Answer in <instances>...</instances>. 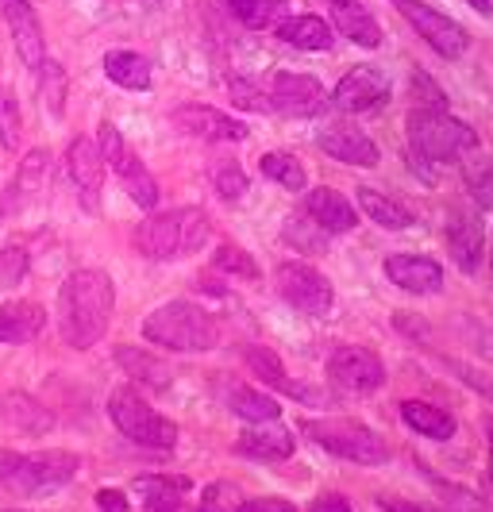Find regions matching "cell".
Masks as SVG:
<instances>
[{"mask_svg":"<svg viewBox=\"0 0 493 512\" xmlns=\"http://www.w3.org/2000/svg\"><path fill=\"white\" fill-rule=\"evenodd\" d=\"M116 285L104 270H78L58 289V332L74 351L97 347L112 324Z\"/></svg>","mask_w":493,"mask_h":512,"instance_id":"cell-1","label":"cell"},{"mask_svg":"<svg viewBox=\"0 0 493 512\" xmlns=\"http://www.w3.org/2000/svg\"><path fill=\"white\" fill-rule=\"evenodd\" d=\"M212 235V220L205 208H170V212H155L147 216L131 243L135 251L151 262H174V258L197 255Z\"/></svg>","mask_w":493,"mask_h":512,"instance_id":"cell-2","label":"cell"},{"mask_svg":"<svg viewBox=\"0 0 493 512\" xmlns=\"http://www.w3.org/2000/svg\"><path fill=\"white\" fill-rule=\"evenodd\" d=\"M409 151L413 162H428V166H443V162H459L470 151H478V135L470 124L455 120L443 108H413L409 120Z\"/></svg>","mask_w":493,"mask_h":512,"instance_id":"cell-3","label":"cell"},{"mask_svg":"<svg viewBox=\"0 0 493 512\" xmlns=\"http://www.w3.org/2000/svg\"><path fill=\"white\" fill-rule=\"evenodd\" d=\"M143 335L162 347V351H178V355H205L220 343V328L201 305L193 301H170L158 305L143 320Z\"/></svg>","mask_w":493,"mask_h":512,"instance_id":"cell-4","label":"cell"},{"mask_svg":"<svg viewBox=\"0 0 493 512\" xmlns=\"http://www.w3.org/2000/svg\"><path fill=\"white\" fill-rule=\"evenodd\" d=\"M108 416L120 428V436H128L131 443H139L147 451H174L178 447V424L151 409L131 385H120L108 397Z\"/></svg>","mask_w":493,"mask_h":512,"instance_id":"cell-5","label":"cell"},{"mask_svg":"<svg viewBox=\"0 0 493 512\" xmlns=\"http://www.w3.org/2000/svg\"><path fill=\"white\" fill-rule=\"evenodd\" d=\"M301 428H305V436L316 447H324L336 459L359 462V466H378V462L390 459L386 439L378 436L374 428L359 424V420H339V416L336 420H305Z\"/></svg>","mask_w":493,"mask_h":512,"instance_id":"cell-6","label":"cell"},{"mask_svg":"<svg viewBox=\"0 0 493 512\" xmlns=\"http://www.w3.org/2000/svg\"><path fill=\"white\" fill-rule=\"evenodd\" d=\"M81 459L74 451H39V455H24L16 474L4 482L8 493L20 497H39V493H54V489L70 486L78 478Z\"/></svg>","mask_w":493,"mask_h":512,"instance_id":"cell-7","label":"cell"},{"mask_svg":"<svg viewBox=\"0 0 493 512\" xmlns=\"http://www.w3.org/2000/svg\"><path fill=\"white\" fill-rule=\"evenodd\" d=\"M274 285H278V297L297 312H305V316H328L336 305L332 282L309 262H282L274 270Z\"/></svg>","mask_w":493,"mask_h":512,"instance_id":"cell-8","label":"cell"},{"mask_svg":"<svg viewBox=\"0 0 493 512\" xmlns=\"http://www.w3.org/2000/svg\"><path fill=\"white\" fill-rule=\"evenodd\" d=\"M393 8L413 24V31L440 54V58H463L470 47L467 31L455 24L451 16H443L436 8H428L424 0H393Z\"/></svg>","mask_w":493,"mask_h":512,"instance_id":"cell-9","label":"cell"},{"mask_svg":"<svg viewBox=\"0 0 493 512\" xmlns=\"http://www.w3.org/2000/svg\"><path fill=\"white\" fill-rule=\"evenodd\" d=\"M328 378L332 385H339L343 393H378L386 385V366L374 351L366 347H336L328 355Z\"/></svg>","mask_w":493,"mask_h":512,"instance_id":"cell-10","label":"cell"},{"mask_svg":"<svg viewBox=\"0 0 493 512\" xmlns=\"http://www.w3.org/2000/svg\"><path fill=\"white\" fill-rule=\"evenodd\" d=\"M170 124L189 135V139H208V143H239L247 139V124L212 104H178L170 112Z\"/></svg>","mask_w":493,"mask_h":512,"instance_id":"cell-11","label":"cell"},{"mask_svg":"<svg viewBox=\"0 0 493 512\" xmlns=\"http://www.w3.org/2000/svg\"><path fill=\"white\" fill-rule=\"evenodd\" d=\"M328 93L324 85L312 74H293V70H282L270 85V108L282 112V116H297V120H309V116H320L328 108Z\"/></svg>","mask_w":493,"mask_h":512,"instance_id":"cell-12","label":"cell"},{"mask_svg":"<svg viewBox=\"0 0 493 512\" xmlns=\"http://www.w3.org/2000/svg\"><path fill=\"white\" fill-rule=\"evenodd\" d=\"M390 77L378 66H355L339 77V85L332 89V108L339 112H374L390 101Z\"/></svg>","mask_w":493,"mask_h":512,"instance_id":"cell-13","label":"cell"},{"mask_svg":"<svg viewBox=\"0 0 493 512\" xmlns=\"http://www.w3.org/2000/svg\"><path fill=\"white\" fill-rule=\"evenodd\" d=\"M0 16H4L16 54L24 58L27 70H43L47 66V39H43V27H39L31 0H0Z\"/></svg>","mask_w":493,"mask_h":512,"instance_id":"cell-14","label":"cell"},{"mask_svg":"<svg viewBox=\"0 0 493 512\" xmlns=\"http://www.w3.org/2000/svg\"><path fill=\"white\" fill-rule=\"evenodd\" d=\"M66 174L78 189V201L85 205V212L101 208V189H104V158L97 151V143L89 135H78L66 151Z\"/></svg>","mask_w":493,"mask_h":512,"instance_id":"cell-15","label":"cell"},{"mask_svg":"<svg viewBox=\"0 0 493 512\" xmlns=\"http://www.w3.org/2000/svg\"><path fill=\"white\" fill-rule=\"evenodd\" d=\"M305 216H309L316 228L328 231V235H347V231L359 228V208L351 205L339 189H328V185L309 189V197H305Z\"/></svg>","mask_w":493,"mask_h":512,"instance_id":"cell-16","label":"cell"},{"mask_svg":"<svg viewBox=\"0 0 493 512\" xmlns=\"http://www.w3.org/2000/svg\"><path fill=\"white\" fill-rule=\"evenodd\" d=\"M443 239H447V251L455 258V266L463 274H474L482 266V224L470 216L467 208H451L447 212V228H443Z\"/></svg>","mask_w":493,"mask_h":512,"instance_id":"cell-17","label":"cell"},{"mask_svg":"<svg viewBox=\"0 0 493 512\" xmlns=\"http://www.w3.org/2000/svg\"><path fill=\"white\" fill-rule=\"evenodd\" d=\"M386 278L397 289L416 293V297H428V293H440L443 289L440 262L428 255H390L386 258Z\"/></svg>","mask_w":493,"mask_h":512,"instance_id":"cell-18","label":"cell"},{"mask_svg":"<svg viewBox=\"0 0 493 512\" xmlns=\"http://www.w3.org/2000/svg\"><path fill=\"white\" fill-rule=\"evenodd\" d=\"M320 151L332 154L336 162H347V166H378V143L366 135V131L351 128V124H332L316 135Z\"/></svg>","mask_w":493,"mask_h":512,"instance_id":"cell-19","label":"cell"},{"mask_svg":"<svg viewBox=\"0 0 493 512\" xmlns=\"http://www.w3.org/2000/svg\"><path fill=\"white\" fill-rule=\"evenodd\" d=\"M235 451L255 462H282L297 451V443H293V432L274 420V424H251L243 436L235 439Z\"/></svg>","mask_w":493,"mask_h":512,"instance_id":"cell-20","label":"cell"},{"mask_svg":"<svg viewBox=\"0 0 493 512\" xmlns=\"http://www.w3.org/2000/svg\"><path fill=\"white\" fill-rule=\"evenodd\" d=\"M0 420H4L8 432H20V436H47L54 428L51 409L39 405L31 393H20V389L4 393V401H0Z\"/></svg>","mask_w":493,"mask_h":512,"instance_id":"cell-21","label":"cell"},{"mask_svg":"<svg viewBox=\"0 0 493 512\" xmlns=\"http://www.w3.org/2000/svg\"><path fill=\"white\" fill-rule=\"evenodd\" d=\"M47 170H51V154L47 151H27L24 154V162H20L16 178H12L8 193H4L8 216H12V212H24V208L43 193V185H47Z\"/></svg>","mask_w":493,"mask_h":512,"instance_id":"cell-22","label":"cell"},{"mask_svg":"<svg viewBox=\"0 0 493 512\" xmlns=\"http://www.w3.org/2000/svg\"><path fill=\"white\" fill-rule=\"evenodd\" d=\"M328 12H332L336 27L351 43H359L366 51L382 47V27L370 16V8H366L363 0H328Z\"/></svg>","mask_w":493,"mask_h":512,"instance_id":"cell-23","label":"cell"},{"mask_svg":"<svg viewBox=\"0 0 493 512\" xmlns=\"http://www.w3.org/2000/svg\"><path fill=\"white\" fill-rule=\"evenodd\" d=\"M47 328V312L35 301H8L0 305V343H31Z\"/></svg>","mask_w":493,"mask_h":512,"instance_id":"cell-24","label":"cell"},{"mask_svg":"<svg viewBox=\"0 0 493 512\" xmlns=\"http://www.w3.org/2000/svg\"><path fill=\"white\" fill-rule=\"evenodd\" d=\"M278 39L297 47V51H328L332 47V27H328V20L309 16V12L305 16H286L278 24Z\"/></svg>","mask_w":493,"mask_h":512,"instance_id":"cell-25","label":"cell"},{"mask_svg":"<svg viewBox=\"0 0 493 512\" xmlns=\"http://www.w3.org/2000/svg\"><path fill=\"white\" fill-rule=\"evenodd\" d=\"M104 74L112 85L131 89V93L151 89V62L135 51H108L104 54Z\"/></svg>","mask_w":493,"mask_h":512,"instance_id":"cell-26","label":"cell"},{"mask_svg":"<svg viewBox=\"0 0 493 512\" xmlns=\"http://www.w3.org/2000/svg\"><path fill=\"white\" fill-rule=\"evenodd\" d=\"M401 420L424 439H451L455 436V416L428 401H401Z\"/></svg>","mask_w":493,"mask_h":512,"instance_id":"cell-27","label":"cell"},{"mask_svg":"<svg viewBox=\"0 0 493 512\" xmlns=\"http://www.w3.org/2000/svg\"><path fill=\"white\" fill-rule=\"evenodd\" d=\"M112 170H116V178H120V185H124V193H128L135 205L147 208V212L158 205V181L151 178V170L143 166V158H135V154L128 151Z\"/></svg>","mask_w":493,"mask_h":512,"instance_id":"cell-28","label":"cell"},{"mask_svg":"<svg viewBox=\"0 0 493 512\" xmlns=\"http://www.w3.org/2000/svg\"><path fill=\"white\" fill-rule=\"evenodd\" d=\"M116 362L128 370L131 382L147 385L155 393H166L170 389V370L162 366V359H155L151 351H139V347H116Z\"/></svg>","mask_w":493,"mask_h":512,"instance_id":"cell-29","label":"cell"},{"mask_svg":"<svg viewBox=\"0 0 493 512\" xmlns=\"http://www.w3.org/2000/svg\"><path fill=\"white\" fill-rule=\"evenodd\" d=\"M359 208H363L378 228H386V231H405V228H413V220H416L413 212L401 205L397 197H386V193H378V189H370V185L359 189Z\"/></svg>","mask_w":493,"mask_h":512,"instance_id":"cell-30","label":"cell"},{"mask_svg":"<svg viewBox=\"0 0 493 512\" xmlns=\"http://www.w3.org/2000/svg\"><path fill=\"white\" fill-rule=\"evenodd\" d=\"M185 489H189L185 478H162V474H151V478H139L135 482L143 512H182Z\"/></svg>","mask_w":493,"mask_h":512,"instance_id":"cell-31","label":"cell"},{"mask_svg":"<svg viewBox=\"0 0 493 512\" xmlns=\"http://www.w3.org/2000/svg\"><path fill=\"white\" fill-rule=\"evenodd\" d=\"M247 366L259 374L266 385H274V389H282V393H289V397H301V401H312L309 389H301V385L293 382L286 374V366H282V359L270 351V347H247Z\"/></svg>","mask_w":493,"mask_h":512,"instance_id":"cell-32","label":"cell"},{"mask_svg":"<svg viewBox=\"0 0 493 512\" xmlns=\"http://www.w3.org/2000/svg\"><path fill=\"white\" fill-rule=\"evenodd\" d=\"M228 409H232L239 420H247V424H274V420L282 416L278 401H274L270 393L247 389V385H235L232 393H228Z\"/></svg>","mask_w":493,"mask_h":512,"instance_id":"cell-33","label":"cell"},{"mask_svg":"<svg viewBox=\"0 0 493 512\" xmlns=\"http://www.w3.org/2000/svg\"><path fill=\"white\" fill-rule=\"evenodd\" d=\"M259 170H262V178L278 181V185L289 189V193H301V189L309 185V174H305L301 158L289 151H266L259 158Z\"/></svg>","mask_w":493,"mask_h":512,"instance_id":"cell-34","label":"cell"},{"mask_svg":"<svg viewBox=\"0 0 493 512\" xmlns=\"http://www.w3.org/2000/svg\"><path fill=\"white\" fill-rule=\"evenodd\" d=\"M289 0H228V8H232V16L239 20L243 27H270L282 12H286Z\"/></svg>","mask_w":493,"mask_h":512,"instance_id":"cell-35","label":"cell"},{"mask_svg":"<svg viewBox=\"0 0 493 512\" xmlns=\"http://www.w3.org/2000/svg\"><path fill=\"white\" fill-rule=\"evenodd\" d=\"M282 235H286L289 247H297V251H305V255H320V251L328 247V231L316 228L309 216H289Z\"/></svg>","mask_w":493,"mask_h":512,"instance_id":"cell-36","label":"cell"},{"mask_svg":"<svg viewBox=\"0 0 493 512\" xmlns=\"http://www.w3.org/2000/svg\"><path fill=\"white\" fill-rule=\"evenodd\" d=\"M216 270L235 274V278H247V282L259 278V262L247 255L243 247H235V243H220V247H216Z\"/></svg>","mask_w":493,"mask_h":512,"instance_id":"cell-37","label":"cell"},{"mask_svg":"<svg viewBox=\"0 0 493 512\" xmlns=\"http://www.w3.org/2000/svg\"><path fill=\"white\" fill-rule=\"evenodd\" d=\"M212 185H216V193H220L224 201H239V197H247V174L239 170V162H216V170H212Z\"/></svg>","mask_w":493,"mask_h":512,"instance_id":"cell-38","label":"cell"},{"mask_svg":"<svg viewBox=\"0 0 493 512\" xmlns=\"http://www.w3.org/2000/svg\"><path fill=\"white\" fill-rule=\"evenodd\" d=\"M39 74H43V104H47V112L58 120L62 116V104H66V74H62L58 62H47Z\"/></svg>","mask_w":493,"mask_h":512,"instance_id":"cell-39","label":"cell"},{"mask_svg":"<svg viewBox=\"0 0 493 512\" xmlns=\"http://www.w3.org/2000/svg\"><path fill=\"white\" fill-rule=\"evenodd\" d=\"M20 131H24V116H20V104L12 101L8 93H0V143L8 151L20 147Z\"/></svg>","mask_w":493,"mask_h":512,"instance_id":"cell-40","label":"cell"},{"mask_svg":"<svg viewBox=\"0 0 493 512\" xmlns=\"http://www.w3.org/2000/svg\"><path fill=\"white\" fill-rule=\"evenodd\" d=\"M27 278V251L24 247H0V293L16 289Z\"/></svg>","mask_w":493,"mask_h":512,"instance_id":"cell-41","label":"cell"},{"mask_svg":"<svg viewBox=\"0 0 493 512\" xmlns=\"http://www.w3.org/2000/svg\"><path fill=\"white\" fill-rule=\"evenodd\" d=\"M467 189L478 208H493V162L467 166Z\"/></svg>","mask_w":493,"mask_h":512,"instance_id":"cell-42","label":"cell"},{"mask_svg":"<svg viewBox=\"0 0 493 512\" xmlns=\"http://www.w3.org/2000/svg\"><path fill=\"white\" fill-rule=\"evenodd\" d=\"M243 505V497H239V489L232 482H212L205 489V497H201V509L197 512H235Z\"/></svg>","mask_w":493,"mask_h":512,"instance_id":"cell-43","label":"cell"},{"mask_svg":"<svg viewBox=\"0 0 493 512\" xmlns=\"http://www.w3.org/2000/svg\"><path fill=\"white\" fill-rule=\"evenodd\" d=\"M97 151H101L104 166H116L128 154V143H124V135H120L116 124H108V120L101 124V131H97Z\"/></svg>","mask_w":493,"mask_h":512,"instance_id":"cell-44","label":"cell"},{"mask_svg":"<svg viewBox=\"0 0 493 512\" xmlns=\"http://www.w3.org/2000/svg\"><path fill=\"white\" fill-rule=\"evenodd\" d=\"M413 97L416 108H443L447 104V97L432 85V77L424 74V70H413Z\"/></svg>","mask_w":493,"mask_h":512,"instance_id":"cell-45","label":"cell"},{"mask_svg":"<svg viewBox=\"0 0 493 512\" xmlns=\"http://www.w3.org/2000/svg\"><path fill=\"white\" fill-rule=\"evenodd\" d=\"M235 512H297V505L286 497H255V501H243Z\"/></svg>","mask_w":493,"mask_h":512,"instance_id":"cell-46","label":"cell"},{"mask_svg":"<svg viewBox=\"0 0 493 512\" xmlns=\"http://www.w3.org/2000/svg\"><path fill=\"white\" fill-rule=\"evenodd\" d=\"M378 505L386 512H451L443 505H420V501H401V497H378Z\"/></svg>","mask_w":493,"mask_h":512,"instance_id":"cell-47","label":"cell"},{"mask_svg":"<svg viewBox=\"0 0 493 512\" xmlns=\"http://www.w3.org/2000/svg\"><path fill=\"white\" fill-rule=\"evenodd\" d=\"M97 509L101 512H128V497L120 489H101L97 493Z\"/></svg>","mask_w":493,"mask_h":512,"instance_id":"cell-48","label":"cell"},{"mask_svg":"<svg viewBox=\"0 0 493 512\" xmlns=\"http://www.w3.org/2000/svg\"><path fill=\"white\" fill-rule=\"evenodd\" d=\"M309 512H351V501H347V497H339V493H324V497H316V501H312Z\"/></svg>","mask_w":493,"mask_h":512,"instance_id":"cell-49","label":"cell"},{"mask_svg":"<svg viewBox=\"0 0 493 512\" xmlns=\"http://www.w3.org/2000/svg\"><path fill=\"white\" fill-rule=\"evenodd\" d=\"M20 459H24V455H16V451H4V447H0V486H4V482L16 474Z\"/></svg>","mask_w":493,"mask_h":512,"instance_id":"cell-50","label":"cell"},{"mask_svg":"<svg viewBox=\"0 0 493 512\" xmlns=\"http://www.w3.org/2000/svg\"><path fill=\"white\" fill-rule=\"evenodd\" d=\"M470 4H474V8L482 12V16H490V12H493V8H490V0H470Z\"/></svg>","mask_w":493,"mask_h":512,"instance_id":"cell-51","label":"cell"},{"mask_svg":"<svg viewBox=\"0 0 493 512\" xmlns=\"http://www.w3.org/2000/svg\"><path fill=\"white\" fill-rule=\"evenodd\" d=\"M486 432H490V470H493V420L486 424Z\"/></svg>","mask_w":493,"mask_h":512,"instance_id":"cell-52","label":"cell"},{"mask_svg":"<svg viewBox=\"0 0 493 512\" xmlns=\"http://www.w3.org/2000/svg\"><path fill=\"white\" fill-rule=\"evenodd\" d=\"M4 216H8V205H4V193H0V220H4Z\"/></svg>","mask_w":493,"mask_h":512,"instance_id":"cell-53","label":"cell"}]
</instances>
